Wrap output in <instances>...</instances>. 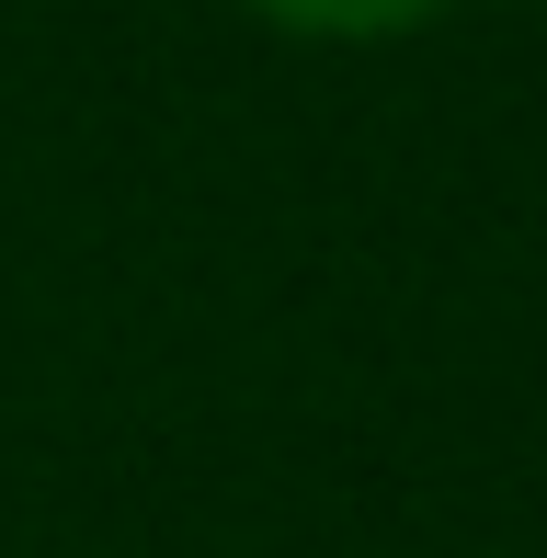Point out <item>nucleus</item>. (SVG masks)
Listing matches in <instances>:
<instances>
[{
	"label": "nucleus",
	"mask_w": 547,
	"mask_h": 558,
	"mask_svg": "<svg viewBox=\"0 0 547 558\" xmlns=\"http://www.w3.org/2000/svg\"><path fill=\"white\" fill-rule=\"evenodd\" d=\"M240 12H263L274 35H308V46H388V35H422L434 12H457V0H240Z\"/></svg>",
	"instance_id": "obj_1"
}]
</instances>
